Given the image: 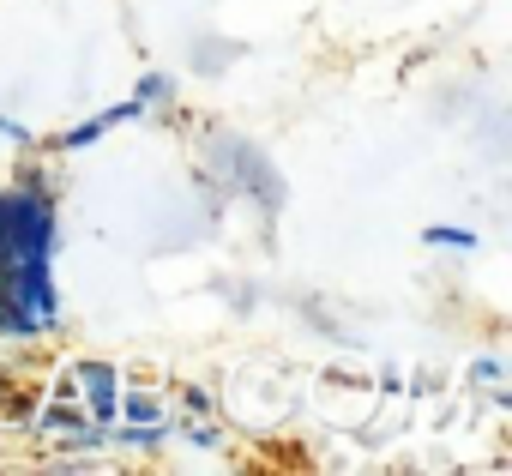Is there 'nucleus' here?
<instances>
[{"mask_svg":"<svg viewBox=\"0 0 512 476\" xmlns=\"http://www.w3.org/2000/svg\"><path fill=\"white\" fill-rule=\"evenodd\" d=\"M61 211L55 187H0V278L25 266H55Z\"/></svg>","mask_w":512,"mask_h":476,"instance_id":"obj_1","label":"nucleus"},{"mask_svg":"<svg viewBox=\"0 0 512 476\" xmlns=\"http://www.w3.org/2000/svg\"><path fill=\"white\" fill-rule=\"evenodd\" d=\"M205 175H211V187H223V199H253L266 217H278L284 211V199H290V187H284V175L272 169V157L253 145V139H241V133H211V151H205Z\"/></svg>","mask_w":512,"mask_h":476,"instance_id":"obj_2","label":"nucleus"},{"mask_svg":"<svg viewBox=\"0 0 512 476\" xmlns=\"http://www.w3.org/2000/svg\"><path fill=\"white\" fill-rule=\"evenodd\" d=\"M73 386L85 392L79 404H85V416H91V422H103V428H109V422L121 416V374H115V362L85 356V362L73 368Z\"/></svg>","mask_w":512,"mask_h":476,"instance_id":"obj_3","label":"nucleus"},{"mask_svg":"<svg viewBox=\"0 0 512 476\" xmlns=\"http://www.w3.org/2000/svg\"><path fill=\"white\" fill-rule=\"evenodd\" d=\"M127 121H145V109H139V97H127V103H109L103 115H91V121H79V127H67L61 139H49V151H85V145H97L109 127H127Z\"/></svg>","mask_w":512,"mask_h":476,"instance_id":"obj_4","label":"nucleus"},{"mask_svg":"<svg viewBox=\"0 0 512 476\" xmlns=\"http://www.w3.org/2000/svg\"><path fill=\"white\" fill-rule=\"evenodd\" d=\"M73 422H85V404H73V398H49L43 410H31V422H25V428L43 440V434H67Z\"/></svg>","mask_w":512,"mask_h":476,"instance_id":"obj_5","label":"nucleus"},{"mask_svg":"<svg viewBox=\"0 0 512 476\" xmlns=\"http://www.w3.org/2000/svg\"><path fill=\"white\" fill-rule=\"evenodd\" d=\"M133 97H139V109H145V115H151V109H175L181 79H175V73H163V67H151V73L139 79V91H133Z\"/></svg>","mask_w":512,"mask_h":476,"instance_id":"obj_6","label":"nucleus"},{"mask_svg":"<svg viewBox=\"0 0 512 476\" xmlns=\"http://www.w3.org/2000/svg\"><path fill=\"white\" fill-rule=\"evenodd\" d=\"M103 446H109V428H103V422H91V416H85V422H73V428L61 434V452H73V458H79V452H103ZM61 470H79V464H61Z\"/></svg>","mask_w":512,"mask_h":476,"instance_id":"obj_7","label":"nucleus"},{"mask_svg":"<svg viewBox=\"0 0 512 476\" xmlns=\"http://www.w3.org/2000/svg\"><path fill=\"white\" fill-rule=\"evenodd\" d=\"M422 242L440 248V254H476V229H452V223H428Z\"/></svg>","mask_w":512,"mask_h":476,"instance_id":"obj_8","label":"nucleus"},{"mask_svg":"<svg viewBox=\"0 0 512 476\" xmlns=\"http://www.w3.org/2000/svg\"><path fill=\"white\" fill-rule=\"evenodd\" d=\"M223 61H241V43H217V37L193 43V67L199 73H223Z\"/></svg>","mask_w":512,"mask_h":476,"instance_id":"obj_9","label":"nucleus"},{"mask_svg":"<svg viewBox=\"0 0 512 476\" xmlns=\"http://www.w3.org/2000/svg\"><path fill=\"white\" fill-rule=\"evenodd\" d=\"M169 410H163V398H151V392H121V416L115 422H163Z\"/></svg>","mask_w":512,"mask_h":476,"instance_id":"obj_10","label":"nucleus"},{"mask_svg":"<svg viewBox=\"0 0 512 476\" xmlns=\"http://www.w3.org/2000/svg\"><path fill=\"white\" fill-rule=\"evenodd\" d=\"M175 404H181V416H211V410H217L205 386H181V392H175Z\"/></svg>","mask_w":512,"mask_h":476,"instance_id":"obj_11","label":"nucleus"},{"mask_svg":"<svg viewBox=\"0 0 512 476\" xmlns=\"http://www.w3.org/2000/svg\"><path fill=\"white\" fill-rule=\"evenodd\" d=\"M0 139H13V145H25V151H37V133H31L25 121H13V115H0Z\"/></svg>","mask_w":512,"mask_h":476,"instance_id":"obj_12","label":"nucleus"},{"mask_svg":"<svg viewBox=\"0 0 512 476\" xmlns=\"http://www.w3.org/2000/svg\"><path fill=\"white\" fill-rule=\"evenodd\" d=\"M500 374H506V368H500V356H482V362L470 368V380H482V386H500Z\"/></svg>","mask_w":512,"mask_h":476,"instance_id":"obj_13","label":"nucleus"}]
</instances>
